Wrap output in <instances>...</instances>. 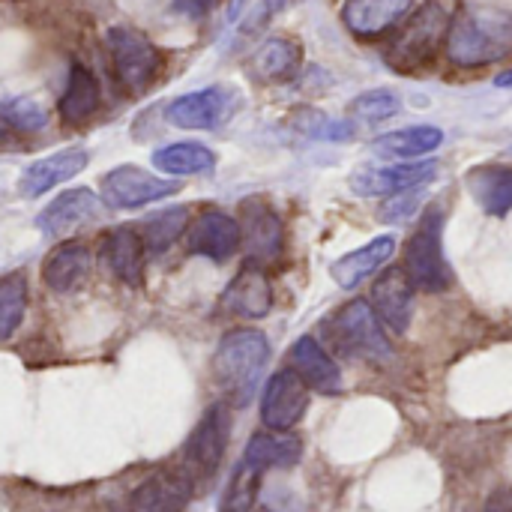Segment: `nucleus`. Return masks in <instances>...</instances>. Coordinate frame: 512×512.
<instances>
[{"instance_id":"f257e3e1","label":"nucleus","mask_w":512,"mask_h":512,"mask_svg":"<svg viewBox=\"0 0 512 512\" xmlns=\"http://www.w3.org/2000/svg\"><path fill=\"white\" fill-rule=\"evenodd\" d=\"M444 51L450 63L477 69L512 54V12L498 6H462L450 18Z\"/></svg>"},{"instance_id":"f03ea898","label":"nucleus","mask_w":512,"mask_h":512,"mask_svg":"<svg viewBox=\"0 0 512 512\" xmlns=\"http://www.w3.org/2000/svg\"><path fill=\"white\" fill-rule=\"evenodd\" d=\"M267 360L270 345L258 330H234L219 342L213 354V375L231 405L243 408L255 396Z\"/></svg>"},{"instance_id":"7ed1b4c3","label":"nucleus","mask_w":512,"mask_h":512,"mask_svg":"<svg viewBox=\"0 0 512 512\" xmlns=\"http://www.w3.org/2000/svg\"><path fill=\"white\" fill-rule=\"evenodd\" d=\"M447 30H450L447 9L438 0H426L387 45V63L405 75L420 72L438 57L441 45L447 42Z\"/></svg>"},{"instance_id":"20e7f679","label":"nucleus","mask_w":512,"mask_h":512,"mask_svg":"<svg viewBox=\"0 0 512 512\" xmlns=\"http://www.w3.org/2000/svg\"><path fill=\"white\" fill-rule=\"evenodd\" d=\"M405 273L411 276L414 288H423V291L450 288L453 273L444 255V210L441 207L423 210L417 231L405 246Z\"/></svg>"},{"instance_id":"39448f33","label":"nucleus","mask_w":512,"mask_h":512,"mask_svg":"<svg viewBox=\"0 0 512 512\" xmlns=\"http://www.w3.org/2000/svg\"><path fill=\"white\" fill-rule=\"evenodd\" d=\"M105 48L111 54L117 81L132 93L141 96L162 69V51L135 27H111L105 33Z\"/></svg>"},{"instance_id":"423d86ee","label":"nucleus","mask_w":512,"mask_h":512,"mask_svg":"<svg viewBox=\"0 0 512 512\" xmlns=\"http://www.w3.org/2000/svg\"><path fill=\"white\" fill-rule=\"evenodd\" d=\"M330 330H333L336 345L354 357L375 360V363H384L393 357V348L369 300H351L345 309H339L336 318L330 321Z\"/></svg>"},{"instance_id":"0eeeda50","label":"nucleus","mask_w":512,"mask_h":512,"mask_svg":"<svg viewBox=\"0 0 512 512\" xmlns=\"http://www.w3.org/2000/svg\"><path fill=\"white\" fill-rule=\"evenodd\" d=\"M228 438H231V411L228 405H213L207 408V414L198 420V426L192 429L186 447H183V474L195 483V480H210L219 465L222 456L228 450Z\"/></svg>"},{"instance_id":"6e6552de","label":"nucleus","mask_w":512,"mask_h":512,"mask_svg":"<svg viewBox=\"0 0 512 512\" xmlns=\"http://www.w3.org/2000/svg\"><path fill=\"white\" fill-rule=\"evenodd\" d=\"M174 192H180L177 180L156 177L138 165H120V168L108 171L99 183V198L111 210H138V207L162 201Z\"/></svg>"},{"instance_id":"1a4fd4ad","label":"nucleus","mask_w":512,"mask_h":512,"mask_svg":"<svg viewBox=\"0 0 512 512\" xmlns=\"http://www.w3.org/2000/svg\"><path fill=\"white\" fill-rule=\"evenodd\" d=\"M240 246L246 249V261L258 264V267H270L282 258L285 228L267 201H261V198L243 201V207H240Z\"/></svg>"},{"instance_id":"9d476101","label":"nucleus","mask_w":512,"mask_h":512,"mask_svg":"<svg viewBox=\"0 0 512 512\" xmlns=\"http://www.w3.org/2000/svg\"><path fill=\"white\" fill-rule=\"evenodd\" d=\"M438 162H402V165H360L351 174V192L360 198L402 195L432 183Z\"/></svg>"},{"instance_id":"9b49d317","label":"nucleus","mask_w":512,"mask_h":512,"mask_svg":"<svg viewBox=\"0 0 512 512\" xmlns=\"http://www.w3.org/2000/svg\"><path fill=\"white\" fill-rule=\"evenodd\" d=\"M309 408V387L294 369L276 372L261 393V423L270 432H291Z\"/></svg>"},{"instance_id":"f8f14e48","label":"nucleus","mask_w":512,"mask_h":512,"mask_svg":"<svg viewBox=\"0 0 512 512\" xmlns=\"http://www.w3.org/2000/svg\"><path fill=\"white\" fill-rule=\"evenodd\" d=\"M372 309L387 330L396 336L408 333L414 318V282L405 267H390L378 276L372 285Z\"/></svg>"},{"instance_id":"ddd939ff","label":"nucleus","mask_w":512,"mask_h":512,"mask_svg":"<svg viewBox=\"0 0 512 512\" xmlns=\"http://www.w3.org/2000/svg\"><path fill=\"white\" fill-rule=\"evenodd\" d=\"M234 108V96L231 90L225 87H204V90H195V93H186V96H177L165 117L180 126V129H219L228 114Z\"/></svg>"},{"instance_id":"4468645a","label":"nucleus","mask_w":512,"mask_h":512,"mask_svg":"<svg viewBox=\"0 0 512 512\" xmlns=\"http://www.w3.org/2000/svg\"><path fill=\"white\" fill-rule=\"evenodd\" d=\"M99 210H102L99 192H93L87 186H75V189L60 192L51 204H45V210L36 216V228L45 237L60 240L69 231H75L78 225H84L93 216H99Z\"/></svg>"},{"instance_id":"2eb2a0df","label":"nucleus","mask_w":512,"mask_h":512,"mask_svg":"<svg viewBox=\"0 0 512 512\" xmlns=\"http://www.w3.org/2000/svg\"><path fill=\"white\" fill-rule=\"evenodd\" d=\"M189 255H201L210 261H228L240 249V222L222 210H204L186 228Z\"/></svg>"},{"instance_id":"dca6fc26","label":"nucleus","mask_w":512,"mask_h":512,"mask_svg":"<svg viewBox=\"0 0 512 512\" xmlns=\"http://www.w3.org/2000/svg\"><path fill=\"white\" fill-rule=\"evenodd\" d=\"M99 264L120 279L129 288H138L144 282V240L135 228L120 225L102 234L99 243Z\"/></svg>"},{"instance_id":"f3484780","label":"nucleus","mask_w":512,"mask_h":512,"mask_svg":"<svg viewBox=\"0 0 512 512\" xmlns=\"http://www.w3.org/2000/svg\"><path fill=\"white\" fill-rule=\"evenodd\" d=\"M222 309L240 318H267L273 309V288H270V276L264 267L249 264L231 279V285L222 294Z\"/></svg>"},{"instance_id":"a211bd4d","label":"nucleus","mask_w":512,"mask_h":512,"mask_svg":"<svg viewBox=\"0 0 512 512\" xmlns=\"http://www.w3.org/2000/svg\"><path fill=\"white\" fill-rule=\"evenodd\" d=\"M90 162V153L84 147H66V150H57L45 159H36L27 165V171L21 174L18 186L27 198H39L45 192H51L54 186L72 180L75 174H81Z\"/></svg>"},{"instance_id":"6ab92c4d","label":"nucleus","mask_w":512,"mask_h":512,"mask_svg":"<svg viewBox=\"0 0 512 512\" xmlns=\"http://www.w3.org/2000/svg\"><path fill=\"white\" fill-rule=\"evenodd\" d=\"M414 0H345L342 21L360 39H375L393 30L411 9Z\"/></svg>"},{"instance_id":"aec40b11","label":"nucleus","mask_w":512,"mask_h":512,"mask_svg":"<svg viewBox=\"0 0 512 512\" xmlns=\"http://www.w3.org/2000/svg\"><path fill=\"white\" fill-rule=\"evenodd\" d=\"M291 369L303 378V384L309 390L336 396L342 390V372L339 366L327 357V351L312 339V336H300L291 345Z\"/></svg>"},{"instance_id":"412c9836","label":"nucleus","mask_w":512,"mask_h":512,"mask_svg":"<svg viewBox=\"0 0 512 512\" xmlns=\"http://www.w3.org/2000/svg\"><path fill=\"white\" fill-rule=\"evenodd\" d=\"M93 270V252L84 243H60L42 264V282L54 294H69L87 282Z\"/></svg>"},{"instance_id":"4be33fe9","label":"nucleus","mask_w":512,"mask_h":512,"mask_svg":"<svg viewBox=\"0 0 512 512\" xmlns=\"http://www.w3.org/2000/svg\"><path fill=\"white\" fill-rule=\"evenodd\" d=\"M393 255H396V237L393 234H381V237L369 240L366 246L342 255L330 267V276H333V282L339 288H357L363 279H369L372 273H378Z\"/></svg>"},{"instance_id":"5701e85b","label":"nucleus","mask_w":512,"mask_h":512,"mask_svg":"<svg viewBox=\"0 0 512 512\" xmlns=\"http://www.w3.org/2000/svg\"><path fill=\"white\" fill-rule=\"evenodd\" d=\"M192 480L180 474H156L132 492V512H183L192 498Z\"/></svg>"},{"instance_id":"b1692460","label":"nucleus","mask_w":512,"mask_h":512,"mask_svg":"<svg viewBox=\"0 0 512 512\" xmlns=\"http://www.w3.org/2000/svg\"><path fill=\"white\" fill-rule=\"evenodd\" d=\"M303 456V444L300 438L288 435V432H258L243 453V465H249L252 471L264 474L270 468H294Z\"/></svg>"},{"instance_id":"393cba45","label":"nucleus","mask_w":512,"mask_h":512,"mask_svg":"<svg viewBox=\"0 0 512 512\" xmlns=\"http://www.w3.org/2000/svg\"><path fill=\"white\" fill-rule=\"evenodd\" d=\"M465 186L489 216L512 210V168L507 165H480L465 177Z\"/></svg>"},{"instance_id":"a878e982","label":"nucleus","mask_w":512,"mask_h":512,"mask_svg":"<svg viewBox=\"0 0 512 512\" xmlns=\"http://www.w3.org/2000/svg\"><path fill=\"white\" fill-rule=\"evenodd\" d=\"M444 144V132L438 126H408L387 132L372 141V153L384 159H420Z\"/></svg>"},{"instance_id":"bb28decb","label":"nucleus","mask_w":512,"mask_h":512,"mask_svg":"<svg viewBox=\"0 0 512 512\" xmlns=\"http://www.w3.org/2000/svg\"><path fill=\"white\" fill-rule=\"evenodd\" d=\"M96 108H99V81L87 66L75 63L69 72L66 90L60 96V117L66 123L78 126V123L90 120L96 114Z\"/></svg>"},{"instance_id":"cd10ccee","label":"nucleus","mask_w":512,"mask_h":512,"mask_svg":"<svg viewBox=\"0 0 512 512\" xmlns=\"http://www.w3.org/2000/svg\"><path fill=\"white\" fill-rule=\"evenodd\" d=\"M153 165L162 174L171 177H192V174H207L216 168V153L198 141H177L168 147H159L153 153Z\"/></svg>"},{"instance_id":"c85d7f7f","label":"nucleus","mask_w":512,"mask_h":512,"mask_svg":"<svg viewBox=\"0 0 512 512\" xmlns=\"http://www.w3.org/2000/svg\"><path fill=\"white\" fill-rule=\"evenodd\" d=\"M300 66V45L282 36L267 39L249 60V69L258 81H285Z\"/></svg>"},{"instance_id":"c756f323","label":"nucleus","mask_w":512,"mask_h":512,"mask_svg":"<svg viewBox=\"0 0 512 512\" xmlns=\"http://www.w3.org/2000/svg\"><path fill=\"white\" fill-rule=\"evenodd\" d=\"M189 228V210L186 207H171V210H159L153 216H147L141 222V240L144 249L153 255H162L174 246V240H180Z\"/></svg>"},{"instance_id":"7c9ffc66","label":"nucleus","mask_w":512,"mask_h":512,"mask_svg":"<svg viewBox=\"0 0 512 512\" xmlns=\"http://www.w3.org/2000/svg\"><path fill=\"white\" fill-rule=\"evenodd\" d=\"M24 306H27V276L24 270H12L0 279V342L18 330L24 318Z\"/></svg>"},{"instance_id":"2f4dec72","label":"nucleus","mask_w":512,"mask_h":512,"mask_svg":"<svg viewBox=\"0 0 512 512\" xmlns=\"http://www.w3.org/2000/svg\"><path fill=\"white\" fill-rule=\"evenodd\" d=\"M402 108V99L396 90H387V87H375V90H366L360 93L354 102H351V117L360 120V123H381V120H390L393 114H399Z\"/></svg>"},{"instance_id":"473e14b6","label":"nucleus","mask_w":512,"mask_h":512,"mask_svg":"<svg viewBox=\"0 0 512 512\" xmlns=\"http://www.w3.org/2000/svg\"><path fill=\"white\" fill-rule=\"evenodd\" d=\"M0 117L18 132H39L48 123V111L33 96H6V99H0Z\"/></svg>"},{"instance_id":"72a5a7b5","label":"nucleus","mask_w":512,"mask_h":512,"mask_svg":"<svg viewBox=\"0 0 512 512\" xmlns=\"http://www.w3.org/2000/svg\"><path fill=\"white\" fill-rule=\"evenodd\" d=\"M264 474L252 471L249 465H237L231 483H228V492H225V504L222 510L225 512H249L252 504H255V495H258V483H261Z\"/></svg>"},{"instance_id":"f704fd0d","label":"nucleus","mask_w":512,"mask_h":512,"mask_svg":"<svg viewBox=\"0 0 512 512\" xmlns=\"http://www.w3.org/2000/svg\"><path fill=\"white\" fill-rule=\"evenodd\" d=\"M423 198H426V186L411 189V192H402V195H393V198L378 210V216H381V222H402V219H408V216H417Z\"/></svg>"},{"instance_id":"c9c22d12","label":"nucleus","mask_w":512,"mask_h":512,"mask_svg":"<svg viewBox=\"0 0 512 512\" xmlns=\"http://www.w3.org/2000/svg\"><path fill=\"white\" fill-rule=\"evenodd\" d=\"M309 117H312V123L306 126L309 135H315V138H330V141L351 138V126L336 123V120H330V117H324V114H318V111H309Z\"/></svg>"},{"instance_id":"e433bc0d","label":"nucleus","mask_w":512,"mask_h":512,"mask_svg":"<svg viewBox=\"0 0 512 512\" xmlns=\"http://www.w3.org/2000/svg\"><path fill=\"white\" fill-rule=\"evenodd\" d=\"M216 3H219V0H174V12H180V15L198 21V18L210 15Z\"/></svg>"},{"instance_id":"4c0bfd02","label":"nucleus","mask_w":512,"mask_h":512,"mask_svg":"<svg viewBox=\"0 0 512 512\" xmlns=\"http://www.w3.org/2000/svg\"><path fill=\"white\" fill-rule=\"evenodd\" d=\"M486 512H512V492H498L489 498Z\"/></svg>"},{"instance_id":"58836bf2","label":"nucleus","mask_w":512,"mask_h":512,"mask_svg":"<svg viewBox=\"0 0 512 512\" xmlns=\"http://www.w3.org/2000/svg\"><path fill=\"white\" fill-rule=\"evenodd\" d=\"M294 0H264V9L267 12H282L285 6H291Z\"/></svg>"},{"instance_id":"ea45409f","label":"nucleus","mask_w":512,"mask_h":512,"mask_svg":"<svg viewBox=\"0 0 512 512\" xmlns=\"http://www.w3.org/2000/svg\"><path fill=\"white\" fill-rule=\"evenodd\" d=\"M495 84H498V87H512V69L501 72V75L495 78Z\"/></svg>"},{"instance_id":"a19ab883","label":"nucleus","mask_w":512,"mask_h":512,"mask_svg":"<svg viewBox=\"0 0 512 512\" xmlns=\"http://www.w3.org/2000/svg\"><path fill=\"white\" fill-rule=\"evenodd\" d=\"M0 141H3V129H0Z\"/></svg>"}]
</instances>
